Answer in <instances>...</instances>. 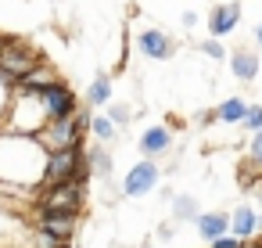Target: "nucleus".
<instances>
[{
    "mask_svg": "<svg viewBox=\"0 0 262 248\" xmlns=\"http://www.w3.org/2000/svg\"><path fill=\"white\" fill-rule=\"evenodd\" d=\"M47 169V151L36 144V137H15L0 133V187H40Z\"/></svg>",
    "mask_w": 262,
    "mask_h": 248,
    "instance_id": "1",
    "label": "nucleus"
},
{
    "mask_svg": "<svg viewBox=\"0 0 262 248\" xmlns=\"http://www.w3.org/2000/svg\"><path fill=\"white\" fill-rule=\"evenodd\" d=\"M47 122H51V119H47V112H43L40 90H22V87H15V90H11V101H8V115H4V122H0V133L36 137Z\"/></svg>",
    "mask_w": 262,
    "mask_h": 248,
    "instance_id": "2",
    "label": "nucleus"
},
{
    "mask_svg": "<svg viewBox=\"0 0 262 248\" xmlns=\"http://www.w3.org/2000/svg\"><path fill=\"white\" fill-rule=\"evenodd\" d=\"M90 130V112L79 108L76 115H65V119H54L47 122L40 133H36V144L51 155V151H65V148H76L83 144V133Z\"/></svg>",
    "mask_w": 262,
    "mask_h": 248,
    "instance_id": "3",
    "label": "nucleus"
},
{
    "mask_svg": "<svg viewBox=\"0 0 262 248\" xmlns=\"http://www.w3.org/2000/svg\"><path fill=\"white\" fill-rule=\"evenodd\" d=\"M90 166H86V148H65V151H51L47 155V169H43V183L40 187H58L65 180H86Z\"/></svg>",
    "mask_w": 262,
    "mask_h": 248,
    "instance_id": "4",
    "label": "nucleus"
},
{
    "mask_svg": "<svg viewBox=\"0 0 262 248\" xmlns=\"http://www.w3.org/2000/svg\"><path fill=\"white\" fill-rule=\"evenodd\" d=\"M86 205V180H65L58 187H40V205L43 212H69L79 216Z\"/></svg>",
    "mask_w": 262,
    "mask_h": 248,
    "instance_id": "5",
    "label": "nucleus"
},
{
    "mask_svg": "<svg viewBox=\"0 0 262 248\" xmlns=\"http://www.w3.org/2000/svg\"><path fill=\"white\" fill-rule=\"evenodd\" d=\"M36 65H40L36 47H29L22 40H4V47H0V72H8L15 83H22Z\"/></svg>",
    "mask_w": 262,
    "mask_h": 248,
    "instance_id": "6",
    "label": "nucleus"
},
{
    "mask_svg": "<svg viewBox=\"0 0 262 248\" xmlns=\"http://www.w3.org/2000/svg\"><path fill=\"white\" fill-rule=\"evenodd\" d=\"M158 180H162V169H158V162H151V158H144V162H137L129 173H126V180H122V194L126 198H144V194H151L155 187H158Z\"/></svg>",
    "mask_w": 262,
    "mask_h": 248,
    "instance_id": "7",
    "label": "nucleus"
},
{
    "mask_svg": "<svg viewBox=\"0 0 262 248\" xmlns=\"http://www.w3.org/2000/svg\"><path fill=\"white\" fill-rule=\"evenodd\" d=\"M40 101H43V112H47V119L54 122V119H65V115H76L79 112V101H76V94H72V87L69 83H54V87H47V90H40Z\"/></svg>",
    "mask_w": 262,
    "mask_h": 248,
    "instance_id": "8",
    "label": "nucleus"
},
{
    "mask_svg": "<svg viewBox=\"0 0 262 248\" xmlns=\"http://www.w3.org/2000/svg\"><path fill=\"white\" fill-rule=\"evenodd\" d=\"M76 226H79V216H69V212H43V209H36V230H47V234H54V237H61V241H72Z\"/></svg>",
    "mask_w": 262,
    "mask_h": 248,
    "instance_id": "9",
    "label": "nucleus"
},
{
    "mask_svg": "<svg viewBox=\"0 0 262 248\" xmlns=\"http://www.w3.org/2000/svg\"><path fill=\"white\" fill-rule=\"evenodd\" d=\"M237 22H241V4H237V0H233V4H219L208 15V33L212 36H226V33L237 29Z\"/></svg>",
    "mask_w": 262,
    "mask_h": 248,
    "instance_id": "10",
    "label": "nucleus"
},
{
    "mask_svg": "<svg viewBox=\"0 0 262 248\" xmlns=\"http://www.w3.org/2000/svg\"><path fill=\"white\" fill-rule=\"evenodd\" d=\"M137 44H140V51H144L147 58H155V61H165V58H172V51H176V44H172L162 29H144Z\"/></svg>",
    "mask_w": 262,
    "mask_h": 248,
    "instance_id": "11",
    "label": "nucleus"
},
{
    "mask_svg": "<svg viewBox=\"0 0 262 248\" xmlns=\"http://www.w3.org/2000/svg\"><path fill=\"white\" fill-rule=\"evenodd\" d=\"M172 148V133H169V126H147L144 130V137H140V155L144 158H158V155H165Z\"/></svg>",
    "mask_w": 262,
    "mask_h": 248,
    "instance_id": "12",
    "label": "nucleus"
},
{
    "mask_svg": "<svg viewBox=\"0 0 262 248\" xmlns=\"http://www.w3.org/2000/svg\"><path fill=\"white\" fill-rule=\"evenodd\" d=\"M194 226H198L201 241H215V237L230 234V212H201Z\"/></svg>",
    "mask_w": 262,
    "mask_h": 248,
    "instance_id": "13",
    "label": "nucleus"
},
{
    "mask_svg": "<svg viewBox=\"0 0 262 248\" xmlns=\"http://www.w3.org/2000/svg\"><path fill=\"white\" fill-rule=\"evenodd\" d=\"M230 69H233V76H237L241 83H251V79L258 76V54L248 51V47H237V51L230 54Z\"/></svg>",
    "mask_w": 262,
    "mask_h": 248,
    "instance_id": "14",
    "label": "nucleus"
},
{
    "mask_svg": "<svg viewBox=\"0 0 262 248\" xmlns=\"http://www.w3.org/2000/svg\"><path fill=\"white\" fill-rule=\"evenodd\" d=\"M230 234L233 237H241V241H248V237H255V209L244 201V205H237L233 212H230Z\"/></svg>",
    "mask_w": 262,
    "mask_h": 248,
    "instance_id": "15",
    "label": "nucleus"
},
{
    "mask_svg": "<svg viewBox=\"0 0 262 248\" xmlns=\"http://www.w3.org/2000/svg\"><path fill=\"white\" fill-rule=\"evenodd\" d=\"M86 166H90V173H94V176H101V180H112L115 158H112V151H108L104 144H94V148H86Z\"/></svg>",
    "mask_w": 262,
    "mask_h": 248,
    "instance_id": "16",
    "label": "nucleus"
},
{
    "mask_svg": "<svg viewBox=\"0 0 262 248\" xmlns=\"http://www.w3.org/2000/svg\"><path fill=\"white\" fill-rule=\"evenodd\" d=\"M169 205H172V223L176 226L180 223H198V216H201V205H198L194 194H176Z\"/></svg>",
    "mask_w": 262,
    "mask_h": 248,
    "instance_id": "17",
    "label": "nucleus"
},
{
    "mask_svg": "<svg viewBox=\"0 0 262 248\" xmlns=\"http://www.w3.org/2000/svg\"><path fill=\"white\" fill-rule=\"evenodd\" d=\"M54 83H58V72H54L47 61H40V65L18 83V87H22V90H47V87H54Z\"/></svg>",
    "mask_w": 262,
    "mask_h": 248,
    "instance_id": "18",
    "label": "nucleus"
},
{
    "mask_svg": "<svg viewBox=\"0 0 262 248\" xmlns=\"http://www.w3.org/2000/svg\"><path fill=\"white\" fill-rule=\"evenodd\" d=\"M244 112H248V101H241V97H226V101H223V105L215 108V122H226V126H241Z\"/></svg>",
    "mask_w": 262,
    "mask_h": 248,
    "instance_id": "19",
    "label": "nucleus"
},
{
    "mask_svg": "<svg viewBox=\"0 0 262 248\" xmlns=\"http://www.w3.org/2000/svg\"><path fill=\"white\" fill-rule=\"evenodd\" d=\"M108 101H112V76L97 72V79L86 87V105L97 108V105H108Z\"/></svg>",
    "mask_w": 262,
    "mask_h": 248,
    "instance_id": "20",
    "label": "nucleus"
},
{
    "mask_svg": "<svg viewBox=\"0 0 262 248\" xmlns=\"http://www.w3.org/2000/svg\"><path fill=\"white\" fill-rule=\"evenodd\" d=\"M90 133L97 137V144H112L119 137V126L108 119V115H90Z\"/></svg>",
    "mask_w": 262,
    "mask_h": 248,
    "instance_id": "21",
    "label": "nucleus"
},
{
    "mask_svg": "<svg viewBox=\"0 0 262 248\" xmlns=\"http://www.w3.org/2000/svg\"><path fill=\"white\" fill-rule=\"evenodd\" d=\"M29 248H69V241H61V237H54V234H47V230H36V234L29 237Z\"/></svg>",
    "mask_w": 262,
    "mask_h": 248,
    "instance_id": "22",
    "label": "nucleus"
},
{
    "mask_svg": "<svg viewBox=\"0 0 262 248\" xmlns=\"http://www.w3.org/2000/svg\"><path fill=\"white\" fill-rule=\"evenodd\" d=\"M241 130H248V133H258L262 130V105H248V112L241 119Z\"/></svg>",
    "mask_w": 262,
    "mask_h": 248,
    "instance_id": "23",
    "label": "nucleus"
},
{
    "mask_svg": "<svg viewBox=\"0 0 262 248\" xmlns=\"http://www.w3.org/2000/svg\"><path fill=\"white\" fill-rule=\"evenodd\" d=\"M108 119H112L115 126H126V122L133 119V108H129V105H112V108H108Z\"/></svg>",
    "mask_w": 262,
    "mask_h": 248,
    "instance_id": "24",
    "label": "nucleus"
},
{
    "mask_svg": "<svg viewBox=\"0 0 262 248\" xmlns=\"http://www.w3.org/2000/svg\"><path fill=\"white\" fill-rule=\"evenodd\" d=\"M198 47H201V54H208V58H226V47H223L219 40H201Z\"/></svg>",
    "mask_w": 262,
    "mask_h": 248,
    "instance_id": "25",
    "label": "nucleus"
},
{
    "mask_svg": "<svg viewBox=\"0 0 262 248\" xmlns=\"http://www.w3.org/2000/svg\"><path fill=\"white\" fill-rule=\"evenodd\" d=\"M208 248H244V241H241V237H233V234H223V237L208 241Z\"/></svg>",
    "mask_w": 262,
    "mask_h": 248,
    "instance_id": "26",
    "label": "nucleus"
},
{
    "mask_svg": "<svg viewBox=\"0 0 262 248\" xmlns=\"http://www.w3.org/2000/svg\"><path fill=\"white\" fill-rule=\"evenodd\" d=\"M251 162L262 169V130H258V133H251Z\"/></svg>",
    "mask_w": 262,
    "mask_h": 248,
    "instance_id": "27",
    "label": "nucleus"
},
{
    "mask_svg": "<svg viewBox=\"0 0 262 248\" xmlns=\"http://www.w3.org/2000/svg\"><path fill=\"white\" fill-rule=\"evenodd\" d=\"M8 101H11V87L0 83V122H4V115H8Z\"/></svg>",
    "mask_w": 262,
    "mask_h": 248,
    "instance_id": "28",
    "label": "nucleus"
},
{
    "mask_svg": "<svg viewBox=\"0 0 262 248\" xmlns=\"http://www.w3.org/2000/svg\"><path fill=\"white\" fill-rule=\"evenodd\" d=\"M172 234H176V223H172V219L158 226V241H172Z\"/></svg>",
    "mask_w": 262,
    "mask_h": 248,
    "instance_id": "29",
    "label": "nucleus"
},
{
    "mask_svg": "<svg viewBox=\"0 0 262 248\" xmlns=\"http://www.w3.org/2000/svg\"><path fill=\"white\" fill-rule=\"evenodd\" d=\"M194 26H198V15L187 11V15H183V29H194Z\"/></svg>",
    "mask_w": 262,
    "mask_h": 248,
    "instance_id": "30",
    "label": "nucleus"
},
{
    "mask_svg": "<svg viewBox=\"0 0 262 248\" xmlns=\"http://www.w3.org/2000/svg\"><path fill=\"white\" fill-rule=\"evenodd\" d=\"M255 44H258V47H262V22H258V26H255Z\"/></svg>",
    "mask_w": 262,
    "mask_h": 248,
    "instance_id": "31",
    "label": "nucleus"
},
{
    "mask_svg": "<svg viewBox=\"0 0 262 248\" xmlns=\"http://www.w3.org/2000/svg\"><path fill=\"white\" fill-rule=\"evenodd\" d=\"M262 230V212H255V234Z\"/></svg>",
    "mask_w": 262,
    "mask_h": 248,
    "instance_id": "32",
    "label": "nucleus"
},
{
    "mask_svg": "<svg viewBox=\"0 0 262 248\" xmlns=\"http://www.w3.org/2000/svg\"><path fill=\"white\" fill-rule=\"evenodd\" d=\"M255 194H258V201H262V183H258V187H255Z\"/></svg>",
    "mask_w": 262,
    "mask_h": 248,
    "instance_id": "33",
    "label": "nucleus"
},
{
    "mask_svg": "<svg viewBox=\"0 0 262 248\" xmlns=\"http://www.w3.org/2000/svg\"><path fill=\"white\" fill-rule=\"evenodd\" d=\"M0 47H4V40H0Z\"/></svg>",
    "mask_w": 262,
    "mask_h": 248,
    "instance_id": "34",
    "label": "nucleus"
}]
</instances>
